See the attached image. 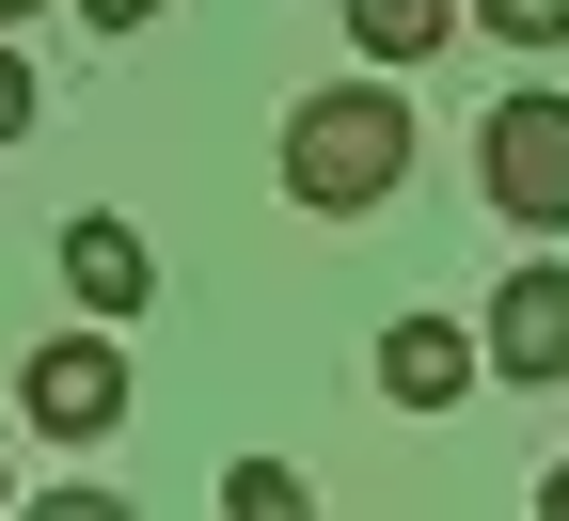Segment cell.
<instances>
[{
	"mask_svg": "<svg viewBox=\"0 0 569 521\" xmlns=\"http://www.w3.org/2000/svg\"><path fill=\"white\" fill-rule=\"evenodd\" d=\"M0 17H32V0H0Z\"/></svg>",
	"mask_w": 569,
	"mask_h": 521,
	"instance_id": "obj_13",
	"label": "cell"
},
{
	"mask_svg": "<svg viewBox=\"0 0 569 521\" xmlns=\"http://www.w3.org/2000/svg\"><path fill=\"white\" fill-rule=\"evenodd\" d=\"M475 190H490V221H522V238H569V96H553V80L490 96V127H475Z\"/></svg>",
	"mask_w": 569,
	"mask_h": 521,
	"instance_id": "obj_2",
	"label": "cell"
},
{
	"mask_svg": "<svg viewBox=\"0 0 569 521\" xmlns=\"http://www.w3.org/2000/svg\"><path fill=\"white\" fill-rule=\"evenodd\" d=\"M32 111H48V96H32V63L0 48V159H17V142H32Z\"/></svg>",
	"mask_w": 569,
	"mask_h": 521,
	"instance_id": "obj_10",
	"label": "cell"
},
{
	"mask_svg": "<svg viewBox=\"0 0 569 521\" xmlns=\"http://www.w3.org/2000/svg\"><path fill=\"white\" fill-rule=\"evenodd\" d=\"M222 505H238V521H301V474H284V459H238Z\"/></svg>",
	"mask_w": 569,
	"mask_h": 521,
	"instance_id": "obj_9",
	"label": "cell"
},
{
	"mask_svg": "<svg viewBox=\"0 0 569 521\" xmlns=\"http://www.w3.org/2000/svg\"><path fill=\"white\" fill-rule=\"evenodd\" d=\"M538 521H569V459H553V474H538Z\"/></svg>",
	"mask_w": 569,
	"mask_h": 521,
	"instance_id": "obj_12",
	"label": "cell"
},
{
	"mask_svg": "<svg viewBox=\"0 0 569 521\" xmlns=\"http://www.w3.org/2000/svg\"><path fill=\"white\" fill-rule=\"evenodd\" d=\"M490 48H569V0H459Z\"/></svg>",
	"mask_w": 569,
	"mask_h": 521,
	"instance_id": "obj_8",
	"label": "cell"
},
{
	"mask_svg": "<svg viewBox=\"0 0 569 521\" xmlns=\"http://www.w3.org/2000/svg\"><path fill=\"white\" fill-rule=\"evenodd\" d=\"M475 363H490V348H475L459 317H396V332H380V395H396V411H459Z\"/></svg>",
	"mask_w": 569,
	"mask_h": 521,
	"instance_id": "obj_6",
	"label": "cell"
},
{
	"mask_svg": "<svg viewBox=\"0 0 569 521\" xmlns=\"http://www.w3.org/2000/svg\"><path fill=\"white\" fill-rule=\"evenodd\" d=\"M443 32H459V0H348V48L365 63H427Z\"/></svg>",
	"mask_w": 569,
	"mask_h": 521,
	"instance_id": "obj_7",
	"label": "cell"
},
{
	"mask_svg": "<svg viewBox=\"0 0 569 521\" xmlns=\"http://www.w3.org/2000/svg\"><path fill=\"white\" fill-rule=\"evenodd\" d=\"M17 411H32V442H111V427H127V348H111V317H96V332H48L32 380H17Z\"/></svg>",
	"mask_w": 569,
	"mask_h": 521,
	"instance_id": "obj_3",
	"label": "cell"
},
{
	"mask_svg": "<svg viewBox=\"0 0 569 521\" xmlns=\"http://www.w3.org/2000/svg\"><path fill=\"white\" fill-rule=\"evenodd\" d=\"M174 0H80V32H159Z\"/></svg>",
	"mask_w": 569,
	"mask_h": 521,
	"instance_id": "obj_11",
	"label": "cell"
},
{
	"mask_svg": "<svg viewBox=\"0 0 569 521\" xmlns=\"http://www.w3.org/2000/svg\"><path fill=\"white\" fill-rule=\"evenodd\" d=\"M396 174H411V96H396V63H380V80H317L301 111H284V206L365 221V206H396Z\"/></svg>",
	"mask_w": 569,
	"mask_h": 521,
	"instance_id": "obj_1",
	"label": "cell"
},
{
	"mask_svg": "<svg viewBox=\"0 0 569 521\" xmlns=\"http://www.w3.org/2000/svg\"><path fill=\"white\" fill-rule=\"evenodd\" d=\"M490 380H569V269H522V284H490Z\"/></svg>",
	"mask_w": 569,
	"mask_h": 521,
	"instance_id": "obj_5",
	"label": "cell"
},
{
	"mask_svg": "<svg viewBox=\"0 0 569 521\" xmlns=\"http://www.w3.org/2000/svg\"><path fill=\"white\" fill-rule=\"evenodd\" d=\"M0 505H17V474H0Z\"/></svg>",
	"mask_w": 569,
	"mask_h": 521,
	"instance_id": "obj_14",
	"label": "cell"
},
{
	"mask_svg": "<svg viewBox=\"0 0 569 521\" xmlns=\"http://www.w3.org/2000/svg\"><path fill=\"white\" fill-rule=\"evenodd\" d=\"M63 301H80V317H111V332H127L142 301H159V253H142V238H127V221H111V206H80V221H63Z\"/></svg>",
	"mask_w": 569,
	"mask_h": 521,
	"instance_id": "obj_4",
	"label": "cell"
}]
</instances>
